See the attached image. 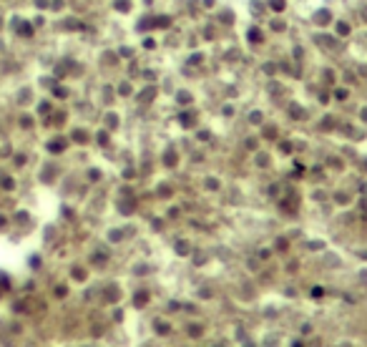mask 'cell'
<instances>
[{"mask_svg":"<svg viewBox=\"0 0 367 347\" xmlns=\"http://www.w3.org/2000/svg\"><path fill=\"white\" fill-rule=\"evenodd\" d=\"M48 148H51V151H53V153H58V151H60V148H66V141H53V144H51V146H48Z\"/></svg>","mask_w":367,"mask_h":347,"instance_id":"cell-1","label":"cell"},{"mask_svg":"<svg viewBox=\"0 0 367 347\" xmlns=\"http://www.w3.org/2000/svg\"><path fill=\"white\" fill-rule=\"evenodd\" d=\"M337 33H340V35H347L350 33V25L347 23H340V25H337Z\"/></svg>","mask_w":367,"mask_h":347,"instance_id":"cell-2","label":"cell"},{"mask_svg":"<svg viewBox=\"0 0 367 347\" xmlns=\"http://www.w3.org/2000/svg\"><path fill=\"white\" fill-rule=\"evenodd\" d=\"M272 8L274 10H284V0H272Z\"/></svg>","mask_w":367,"mask_h":347,"instance_id":"cell-3","label":"cell"},{"mask_svg":"<svg viewBox=\"0 0 367 347\" xmlns=\"http://www.w3.org/2000/svg\"><path fill=\"white\" fill-rule=\"evenodd\" d=\"M329 20V13H319V15H317V23H327Z\"/></svg>","mask_w":367,"mask_h":347,"instance_id":"cell-4","label":"cell"},{"mask_svg":"<svg viewBox=\"0 0 367 347\" xmlns=\"http://www.w3.org/2000/svg\"><path fill=\"white\" fill-rule=\"evenodd\" d=\"M292 116L294 118H302V108H299V106H292Z\"/></svg>","mask_w":367,"mask_h":347,"instance_id":"cell-5","label":"cell"},{"mask_svg":"<svg viewBox=\"0 0 367 347\" xmlns=\"http://www.w3.org/2000/svg\"><path fill=\"white\" fill-rule=\"evenodd\" d=\"M189 335H191V337H199L201 335V327H196V324H194V327L189 330Z\"/></svg>","mask_w":367,"mask_h":347,"instance_id":"cell-6","label":"cell"},{"mask_svg":"<svg viewBox=\"0 0 367 347\" xmlns=\"http://www.w3.org/2000/svg\"><path fill=\"white\" fill-rule=\"evenodd\" d=\"M156 330L164 335V332H168V324H164V322H156Z\"/></svg>","mask_w":367,"mask_h":347,"instance_id":"cell-7","label":"cell"},{"mask_svg":"<svg viewBox=\"0 0 367 347\" xmlns=\"http://www.w3.org/2000/svg\"><path fill=\"white\" fill-rule=\"evenodd\" d=\"M116 8H118V10H128V3H126V0H118Z\"/></svg>","mask_w":367,"mask_h":347,"instance_id":"cell-8","label":"cell"},{"mask_svg":"<svg viewBox=\"0 0 367 347\" xmlns=\"http://www.w3.org/2000/svg\"><path fill=\"white\" fill-rule=\"evenodd\" d=\"M159 191H161V196H168V194H171V189H168V186H161Z\"/></svg>","mask_w":367,"mask_h":347,"instance_id":"cell-9","label":"cell"},{"mask_svg":"<svg viewBox=\"0 0 367 347\" xmlns=\"http://www.w3.org/2000/svg\"><path fill=\"white\" fill-rule=\"evenodd\" d=\"M176 249H179V252H181V254H186V249H189V246H186V244H184V242H179V246H176Z\"/></svg>","mask_w":367,"mask_h":347,"instance_id":"cell-10","label":"cell"}]
</instances>
